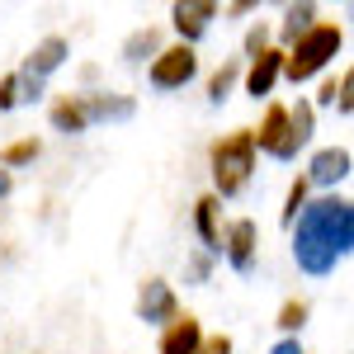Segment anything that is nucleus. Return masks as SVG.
I'll use <instances>...</instances> for the list:
<instances>
[{"instance_id": "obj_17", "label": "nucleus", "mask_w": 354, "mask_h": 354, "mask_svg": "<svg viewBox=\"0 0 354 354\" xmlns=\"http://www.w3.org/2000/svg\"><path fill=\"white\" fill-rule=\"evenodd\" d=\"M312 24H317V5H288L283 10V24H279V38L283 43H298Z\"/></svg>"}, {"instance_id": "obj_10", "label": "nucleus", "mask_w": 354, "mask_h": 354, "mask_svg": "<svg viewBox=\"0 0 354 354\" xmlns=\"http://www.w3.org/2000/svg\"><path fill=\"white\" fill-rule=\"evenodd\" d=\"M350 170H354L350 147H322V151L307 161V175H302V180L330 189V185H345V180H350Z\"/></svg>"}, {"instance_id": "obj_6", "label": "nucleus", "mask_w": 354, "mask_h": 354, "mask_svg": "<svg viewBox=\"0 0 354 354\" xmlns=\"http://www.w3.org/2000/svg\"><path fill=\"white\" fill-rule=\"evenodd\" d=\"M71 57V43L62 38V33H48V38H38L33 43V53L24 57V66H19V81L24 85H48L53 71H62V62Z\"/></svg>"}, {"instance_id": "obj_8", "label": "nucleus", "mask_w": 354, "mask_h": 354, "mask_svg": "<svg viewBox=\"0 0 354 354\" xmlns=\"http://www.w3.org/2000/svg\"><path fill=\"white\" fill-rule=\"evenodd\" d=\"M213 19H218V5L213 0H180V5H170V24H175L185 48H194L213 28Z\"/></svg>"}, {"instance_id": "obj_15", "label": "nucleus", "mask_w": 354, "mask_h": 354, "mask_svg": "<svg viewBox=\"0 0 354 354\" xmlns=\"http://www.w3.org/2000/svg\"><path fill=\"white\" fill-rule=\"evenodd\" d=\"M48 118H53L57 133H85V128H90V113H85L81 95H62V100H53Z\"/></svg>"}, {"instance_id": "obj_22", "label": "nucleus", "mask_w": 354, "mask_h": 354, "mask_svg": "<svg viewBox=\"0 0 354 354\" xmlns=\"http://www.w3.org/2000/svg\"><path fill=\"white\" fill-rule=\"evenodd\" d=\"M307 194H312V185L298 175V180L288 185V198H283V227H293V222H298V213L307 208Z\"/></svg>"}, {"instance_id": "obj_2", "label": "nucleus", "mask_w": 354, "mask_h": 354, "mask_svg": "<svg viewBox=\"0 0 354 354\" xmlns=\"http://www.w3.org/2000/svg\"><path fill=\"white\" fill-rule=\"evenodd\" d=\"M208 165H213V198H236V194L250 185L255 175V142H250V128L241 133H227L208 147Z\"/></svg>"}, {"instance_id": "obj_25", "label": "nucleus", "mask_w": 354, "mask_h": 354, "mask_svg": "<svg viewBox=\"0 0 354 354\" xmlns=\"http://www.w3.org/2000/svg\"><path fill=\"white\" fill-rule=\"evenodd\" d=\"M24 100H19V76L10 71V76H0V109L10 113V109H19Z\"/></svg>"}, {"instance_id": "obj_21", "label": "nucleus", "mask_w": 354, "mask_h": 354, "mask_svg": "<svg viewBox=\"0 0 354 354\" xmlns=\"http://www.w3.org/2000/svg\"><path fill=\"white\" fill-rule=\"evenodd\" d=\"M274 326L283 330V335H298V330L307 326V302H302V298H288L283 307H279V317H274Z\"/></svg>"}, {"instance_id": "obj_1", "label": "nucleus", "mask_w": 354, "mask_h": 354, "mask_svg": "<svg viewBox=\"0 0 354 354\" xmlns=\"http://www.w3.org/2000/svg\"><path fill=\"white\" fill-rule=\"evenodd\" d=\"M354 245V203L350 198H317V203H307L293 222V260H298L302 274H312V279H326L335 274V265L350 255Z\"/></svg>"}, {"instance_id": "obj_18", "label": "nucleus", "mask_w": 354, "mask_h": 354, "mask_svg": "<svg viewBox=\"0 0 354 354\" xmlns=\"http://www.w3.org/2000/svg\"><path fill=\"white\" fill-rule=\"evenodd\" d=\"M161 53V28H137V33H128V43H123V62H147V57Z\"/></svg>"}, {"instance_id": "obj_19", "label": "nucleus", "mask_w": 354, "mask_h": 354, "mask_svg": "<svg viewBox=\"0 0 354 354\" xmlns=\"http://www.w3.org/2000/svg\"><path fill=\"white\" fill-rule=\"evenodd\" d=\"M236 76H241V62H222L218 71L208 76V100H213V104H222V100L232 95V85H236Z\"/></svg>"}, {"instance_id": "obj_16", "label": "nucleus", "mask_w": 354, "mask_h": 354, "mask_svg": "<svg viewBox=\"0 0 354 354\" xmlns=\"http://www.w3.org/2000/svg\"><path fill=\"white\" fill-rule=\"evenodd\" d=\"M38 151H43V142H38V137H15V142H5V147H0V170H19V165L38 161Z\"/></svg>"}, {"instance_id": "obj_9", "label": "nucleus", "mask_w": 354, "mask_h": 354, "mask_svg": "<svg viewBox=\"0 0 354 354\" xmlns=\"http://www.w3.org/2000/svg\"><path fill=\"white\" fill-rule=\"evenodd\" d=\"M222 250H227V265L236 274H250L255 270V250H260V227L250 218H236L222 232Z\"/></svg>"}, {"instance_id": "obj_7", "label": "nucleus", "mask_w": 354, "mask_h": 354, "mask_svg": "<svg viewBox=\"0 0 354 354\" xmlns=\"http://www.w3.org/2000/svg\"><path fill=\"white\" fill-rule=\"evenodd\" d=\"M175 317H180L175 288H170L165 279H147V283L137 288V322H147V326H165V322H175Z\"/></svg>"}, {"instance_id": "obj_5", "label": "nucleus", "mask_w": 354, "mask_h": 354, "mask_svg": "<svg viewBox=\"0 0 354 354\" xmlns=\"http://www.w3.org/2000/svg\"><path fill=\"white\" fill-rule=\"evenodd\" d=\"M194 76H198V57H194V48H185V43L161 48V53L151 57V71H147V81L156 85V90H185Z\"/></svg>"}, {"instance_id": "obj_23", "label": "nucleus", "mask_w": 354, "mask_h": 354, "mask_svg": "<svg viewBox=\"0 0 354 354\" xmlns=\"http://www.w3.org/2000/svg\"><path fill=\"white\" fill-rule=\"evenodd\" d=\"M208 274H213V255L208 250H194L189 260H185V279L189 283H208Z\"/></svg>"}, {"instance_id": "obj_3", "label": "nucleus", "mask_w": 354, "mask_h": 354, "mask_svg": "<svg viewBox=\"0 0 354 354\" xmlns=\"http://www.w3.org/2000/svg\"><path fill=\"white\" fill-rule=\"evenodd\" d=\"M340 48H345L340 24H312L298 43H288V53H283V76H288L293 85L312 81L317 71H326V62L340 53Z\"/></svg>"}, {"instance_id": "obj_11", "label": "nucleus", "mask_w": 354, "mask_h": 354, "mask_svg": "<svg viewBox=\"0 0 354 354\" xmlns=\"http://www.w3.org/2000/svg\"><path fill=\"white\" fill-rule=\"evenodd\" d=\"M85 113L90 123H128L137 113V100L133 95H118V90H85Z\"/></svg>"}, {"instance_id": "obj_24", "label": "nucleus", "mask_w": 354, "mask_h": 354, "mask_svg": "<svg viewBox=\"0 0 354 354\" xmlns=\"http://www.w3.org/2000/svg\"><path fill=\"white\" fill-rule=\"evenodd\" d=\"M335 109L345 113V118L354 113V76H350V71H340V76H335Z\"/></svg>"}, {"instance_id": "obj_27", "label": "nucleus", "mask_w": 354, "mask_h": 354, "mask_svg": "<svg viewBox=\"0 0 354 354\" xmlns=\"http://www.w3.org/2000/svg\"><path fill=\"white\" fill-rule=\"evenodd\" d=\"M194 354H232V335H203V340H198V350Z\"/></svg>"}, {"instance_id": "obj_29", "label": "nucleus", "mask_w": 354, "mask_h": 354, "mask_svg": "<svg viewBox=\"0 0 354 354\" xmlns=\"http://www.w3.org/2000/svg\"><path fill=\"white\" fill-rule=\"evenodd\" d=\"M10 189H15V175H10V170H0V203L10 198Z\"/></svg>"}, {"instance_id": "obj_14", "label": "nucleus", "mask_w": 354, "mask_h": 354, "mask_svg": "<svg viewBox=\"0 0 354 354\" xmlns=\"http://www.w3.org/2000/svg\"><path fill=\"white\" fill-rule=\"evenodd\" d=\"M218 198L213 194H203L198 203H194V232H198V241H203V250L213 255V250H222V227H218Z\"/></svg>"}, {"instance_id": "obj_28", "label": "nucleus", "mask_w": 354, "mask_h": 354, "mask_svg": "<svg viewBox=\"0 0 354 354\" xmlns=\"http://www.w3.org/2000/svg\"><path fill=\"white\" fill-rule=\"evenodd\" d=\"M270 354H307V350H302V340H298V335H283V340H279V345H274Z\"/></svg>"}, {"instance_id": "obj_13", "label": "nucleus", "mask_w": 354, "mask_h": 354, "mask_svg": "<svg viewBox=\"0 0 354 354\" xmlns=\"http://www.w3.org/2000/svg\"><path fill=\"white\" fill-rule=\"evenodd\" d=\"M279 76H283V48H265V53L245 66V95L265 100L274 85H279Z\"/></svg>"}, {"instance_id": "obj_4", "label": "nucleus", "mask_w": 354, "mask_h": 354, "mask_svg": "<svg viewBox=\"0 0 354 354\" xmlns=\"http://www.w3.org/2000/svg\"><path fill=\"white\" fill-rule=\"evenodd\" d=\"M250 142H255V151H265V156H274V161H293V156L302 151L283 104H270V109H265V123L250 128Z\"/></svg>"}, {"instance_id": "obj_12", "label": "nucleus", "mask_w": 354, "mask_h": 354, "mask_svg": "<svg viewBox=\"0 0 354 354\" xmlns=\"http://www.w3.org/2000/svg\"><path fill=\"white\" fill-rule=\"evenodd\" d=\"M198 340H203V322H198L194 312H180L175 322L161 326V345H156V354H194Z\"/></svg>"}, {"instance_id": "obj_20", "label": "nucleus", "mask_w": 354, "mask_h": 354, "mask_svg": "<svg viewBox=\"0 0 354 354\" xmlns=\"http://www.w3.org/2000/svg\"><path fill=\"white\" fill-rule=\"evenodd\" d=\"M288 123H293V137H298V147H307V142H312V133H317V109H312L307 100H298V104L288 109Z\"/></svg>"}, {"instance_id": "obj_26", "label": "nucleus", "mask_w": 354, "mask_h": 354, "mask_svg": "<svg viewBox=\"0 0 354 354\" xmlns=\"http://www.w3.org/2000/svg\"><path fill=\"white\" fill-rule=\"evenodd\" d=\"M265 48H270V28H265V24H250V28H245V57L255 62Z\"/></svg>"}]
</instances>
